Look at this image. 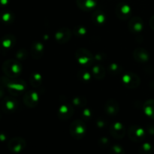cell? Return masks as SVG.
I'll return each instance as SVG.
<instances>
[{
    "instance_id": "6da1fadb",
    "label": "cell",
    "mask_w": 154,
    "mask_h": 154,
    "mask_svg": "<svg viewBox=\"0 0 154 154\" xmlns=\"http://www.w3.org/2000/svg\"><path fill=\"white\" fill-rule=\"evenodd\" d=\"M70 134L76 140H80L85 135L86 126L81 120H75L70 126Z\"/></svg>"
},
{
    "instance_id": "7a4b0ae2",
    "label": "cell",
    "mask_w": 154,
    "mask_h": 154,
    "mask_svg": "<svg viewBox=\"0 0 154 154\" xmlns=\"http://www.w3.org/2000/svg\"><path fill=\"white\" fill-rule=\"evenodd\" d=\"M77 60L83 66H88L92 63L93 58L90 51L84 48H80L76 53Z\"/></svg>"
},
{
    "instance_id": "3957f363",
    "label": "cell",
    "mask_w": 154,
    "mask_h": 154,
    "mask_svg": "<svg viewBox=\"0 0 154 154\" xmlns=\"http://www.w3.org/2000/svg\"><path fill=\"white\" fill-rule=\"evenodd\" d=\"M26 147V141L23 138H14L11 140L8 144V148L10 151L13 153H20Z\"/></svg>"
},
{
    "instance_id": "277c9868",
    "label": "cell",
    "mask_w": 154,
    "mask_h": 154,
    "mask_svg": "<svg viewBox=\"0 0 154 154\" xmlns=\"http://www.w3.org/2000/svg\"><path fill=\"white\" fill-rule=\"evenodd\" d=\"M129 138L134 142H140L143 141L145 137V132L144 129L138 126H133L130 127L128 132Z\"/></svg>"
},
{
    "instance_id": "5b68a950",
    "label": "cell",
    "mask_w": 154,
    "mask_h": 154,
    "mask_svg": "<svg viewBox=\"0 0 154 154\" xmlns=\"http://www.w3.org/2000/svg\"><path fill=\"white\" fill-rule=\"evenodd\" d=\"M116 14L120 19L126 20L130 17L132 9L129 5L126 3H120L116 7Z\"/></svg>"
},
{
    "instance_id": "8992f818",
    "label": "cell",
    "mask_w": 154,
    "mask_h": 154,
    "mask_svg": "<svg viewBox=\"0 0 154 154\" xmlns=\"http://www.w3.org/2000/svg\"><path fill=\"white\" fill-rule=\"evenodd\" d=\"M111 135L117 139H121L124 137L126 130L123 125L120 123H115L111 125L110 128Z\"/></svg>"
},
{
    "instance_id": "52a82bcc",
    "label": "cell",
    "mask_w": 154,
    "mask_h": 154,
    "mask_svg": "<svg viewBox=\"0 0 154 154\" xmlns=\"http://www.w3.org/2000/svg\"><path fill=\"white\" fill-rule=\"evenodd\" d=\"M123 83L129 88H135L140 84V79L138 76L132 73L126 74L123 76Z\"/></svg>"
},
{
    "instance_id": "ba28073f",
    "label": "cell",
    "mask_w": 154,
    "mask_h": 154,
    "mask_svg": "<svg viewBox=\"0 0 154 154\" xmlns=\"http://www.w3.org/2000/svg\"><path fill=\"white\" fill-rule=\"evenodd\" d=\"M72 36V32L68 28H63L56 33V40L58 43L64 44L69 42Z\"/></svg>"
},
{
    "instance_id": "9c48e42d",
    "label": "cell",
    "mask_w": 154,
    "mask_h": 154,
    "mask_svg": "<svg viewBox=\"0 0 154 154\" xmlns=\"http://www.w3.org/2000/svg\"><path fill=\"white\" fill-rule=\"evenodd\" d=\"M38 102V96L35 92H28L24 96V102L26 106L33 108L37 105Z\"/></svg>"
},
{
    "instance_id": "30bf717a",
    "label": "cell",
    "mask_w": 154,
    "mask_h": 154,
    "mask_svg": "<svg viewBox=\"0 0 154 154\" xmlns=\"http://www.w3.org/2000/svg\"><path fill=\"white\" fill-rule=\"evenodd\" d=\"M144 23H143L142 20L140 17H133L130 20L129 23V28L131 32L133 33L139 32L142 30Z\"/></svg>"
},
{
    "instance_id": "8fae6325",
    "label": "cell",
    "mask_w": 154,
    "mask_h": 154,
    "mask_svg": "<svg viewBox=\"0 0 154 154\" xmlns=\"http://www.w3.org/2000/svg\"><path fill=\"white\" fill-rule=\"evenodd\" d=\"M98 0H77V5L83 11H89L94 8Z\"/></svg>"
},
{
    "instance_id": "7c38bea8",
    "label": "cell",
    "mask_w": 154,
    "mask_h": 154,
    "mask_svg": "<svg viewBox=\"0 0 154 154\" xmlns=\"http://www.w3.org/2000/svg\"><path fill=\"white\" fill-rule=\"evenodd\" d=\"M72 114H73V109L69 105H62L59 109V117L63 120H68L69 117H72Z\"/></svg>"
},
{
    "instance_id": "4fadbf2b",
    "label": "cell",
    "mask_w": 154,
    "mask_h": 154,
    "mask_svg": "<svg viewBox=\"0 0 154 154\" xmlns=\"http://www.w3.org/2000/svg\"><path fill=\"white\" fill-rule=\"evenodd\" d=\"M44 47L43 45L40 42H35L31 48V54L33 58L38 59L43 54Z\"/></svg>"
},
{
    "instance_id": "5bb4252c",
    "label": "cell",
    "mask_w": 154,
    "mask_h": 154,
    "mask_svg": "<svg viewBox=\"0 0 154 154\" xmlns=\"http://www.w3.org/2000/svg\"><path fill=\"white\" fill-rule=\"evenodd\" d=\"M134 57L135 60L138 62H146L149 59V54L147 51H146L144 49L142 48H138L134 51Z\"/></svg>"
},
{
    "instance_id": "9a60e30c",
    "label": "cell",
    "mask_w": 154,
    "mask_h": 154,
    "mask_svg": "<svg viewBox=\"0 0 154 154\" xmlns=\"http://www.w3.org/2000/svg\"><path fill=\"white\" fill-rule=\"evenodd\" d=\"M144 111L148 117L154 119V100H148L144 103Z\"/></svg>"
},
{
    "instance_id": "2e32d148",
    "label": "cell",
    "mask_w": 154,
    "mask_h": 154,
    "mask_svg": "<svg viewBox=\"0 0 154 154\" xmlns=\"http://www.w3.org/2000/svg\"><path fill=\"white\" fill-rule=\"evenodd\" d=\"M105 109H106V111L108 114L114 115V114H117V111H118V105L114 100H111L107 103Z\"/></svg>"
},
{
    "instance_id": "e0dca14e",
    "label": "cell",
    "mask_w": 154,
    "mask_h": 154,
    "mask_svg": "<svg viewBox=\"0 0 154 154\" xmlns=\"http://www.w3.org/2000/svg\"><path fill=\"white\" fill-rule=\"evenodd\" d=\"M105 15L102 11L98 10L93 14V20L95 23L102 24L105 21Z\"/></svg>"
},
{
    "instance_id": "ac0fdd59",
    "label": "cell",
    "mask_w": 154,
    "mask_h": 154,
    "mask_svg": "<svg viewBox=\"0 0 154 154\" xmlns=\"http://www.w3.org/2000/svg\"><path fill=\"white\" fill-rule=\"evenodd\" d=\"M154 147L149 143H144L138 149L139 154H151L153 153Z\"/></svg>"
},
{
    "instance_id": "d6986e66",
    "label": "cell",
    "mask_w": 154,
    "mask_h": 154,
    "mask_svg": "<svg viewBox=\"0 0 154 154\" xmlns=\"http://www.w3.org/2000/svg\"><path fill=\"white\" fill-rule=\"evenodd\" d=\"M93 73L96 78L101 79V78H103L104 76H105V71L103 69V67H102L101 66H96L93 67Z\"/></svg>"
},
{
    "instance_id": "ffe728a7",
    "label": "cell",
    "mask_w": 154,
    "mask_h": 154,
    "mask_svg": "<svg viewBox=\"0 0 154 154\" xmlns=\"http://www.w3.org/2000/svg\"><path fill=\"white\" fill-rule=\"evenodd\" d=\"M41 81H42V77L39 74L35 73L30 78V82L32 87H38L41 84Z\"/></svg>"
},
{
    "instance_id": "44dd1931",
    "label": "cell",
    "mask_w": 154,
    "mask_h": 154,
    "mask_svg": "<svg viewBox=\"0 0 154 154\" xmlns=\"http://www.w3.org/2000/svg\"><path fill=\"white\" fill-rule=\"evenodd\" d=\"M110 154H125V150L120 145L115 144L110 149Z\"/></svg>"
},
{
    "instance_id": "7402d4cb",
    "label": "cell",
    "mask_w": 154,
    "mask_h": 154,
    "mask_svg": "<svg viewBox=\"0 0 154 154\" xmlns=\"http://www.w3.org/2000/svg\"><path fill=\"white\" fill-rule=\"evenodd\" d=\"M99 144L101 147H102V148H106V147H108L110 144L109 140L107 139V138H101V139L99 140Z\"/></svg>"
},
{
    "instance_id": "603a6c76",
    "label": "cell",
    "mask_w": 154,
    "mask_h": 154,
    "mask_svg": "<svg viewBox=\"0 0 154 154\" xmlns=\"http://www.w3.org/2000/svg\"><path fill=\"white\" fill-rule=\"evenodd\" d=\"M86 33V29L84 27H75V34L77 35H84Z\"/></svg>"
},
{
    "instance_id": "cb8c5ba5",
    "label": "cell",
    "mask_w": 154,
    "mask_h": 154,
    "mask_svg": "<svg viewBox=\"0 0 154 154\" xmlns=\"http://www.w3.org/2000/svg\"><path fill=\"white\" fill-rule=\"evenodd\" d=\"M79 78H82V80L84 81H87L88 80H90V75L89 72H86V71H82L81 72V75L80 74L79 75Z\"/></svg>"
},
{
    "instance_id": "d4e9b609",
    "label": "cell",
    "mask_w": 154,
    "mask_h": 154,
    "mask_svg": "<svg viewBox=\"0 0 154 154\" xmlns=\"http://www.w3.org/2000/svg\"><path fill=\"white\" fill-rule=\"evenodd\" d=\"M150 26L152 29L154 30V16L152 17L150 20Z\"/></svg>"
},
{
    "instance_id": "484cf974",
    "label": "cell",
    "mask_w": 154,
    "mask_h": 154,
    "mask_svg": "<svg viewBox=\"0 0 154 154\" xmlns=\"http://www.w3.org/2000/svg\"><path fill=\"white\" fill-rule=\"evenodd\" d=\"M9 0H0V5H6L8 3Z\"/></svg>"
},
{
    "instance_id": "4316f807",
    "label": "cell",
    "mask_w": 154,
    "mask_h": 154,
    "mask_svg": "<svg viewBox=\"0 0 154 154\" xmlns=\"http://www.w3.org/2000/svg\"><path fill=\"white\" fill-rule=\"evenodd\" d=\"M153 147H154V146H153Z\"/></svg>"
}]
</instances>
